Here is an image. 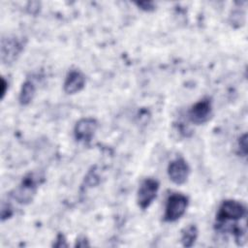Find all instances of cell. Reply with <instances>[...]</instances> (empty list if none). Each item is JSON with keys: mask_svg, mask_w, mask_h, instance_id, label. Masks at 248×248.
Here are the masks:
<instances>
[{"mask_svg": "<svg viewBox=\"0 0 248 248\" xmlns=\"http://www.w3.org/2000/svg\"><path fill=\"white\" fill-rule=\"evenodd\" d=\"M12 215H13L12 206L9 203H7V204L2 203V208H1V219H2V221L10 218Z\"/></svg>", "mask_w": 248, "mask_h": 248, "instance_id": "cell-13", "label": "cell"}, {"mask_svg": "<svg viewBox=\"0 0 248 248\" xmlns=\"http://www.w3.org/2000/svg\"><path fill=\"white\" fill-rule=\"evenodd\" d=\"M135 4L140 10L145 11V12H151L155 9V4H154V2H151V1H140V2H136Z\"/></svg>", "mask_w": 248, "mask_h": 248, "instance_id": "cell-12", "label": "cell"}, {"mask_svg": "<svg viewBox=\"0 0 248 248\" xmlns=\"http://www.w3.org/2000/svg\"><path fill=\"white\" fill-rule=\"evenodd\" d=\"M245 216L246 207L243 203L234 200H226L218 208L215 229L218 230L231 224L232 222H237L242 218H245Z\"/></svg>", "mask_w": 248, "mask_h": 248, "instance_id": "cell-2", "label": "cell"}, {"mask_svg": "<svg viewBox=\"0 0 248 248\" xmlns=\"http://www.w3.org/2000/svg\"><path fill=\"white\" fill-rule=\"evenodd\" d=\"M1 84H2V90H1V99L5 97V94L7 92V87H8V82L4 78H1Z\"/></svg>", "mask_w": 248, "mask_h": 248, "instance_id": "cell-17", "label": "cell"}, {"mask_svg": "<svg viewBox=\"0 0 248 248\" xmlns=\"http://www.w3.org/2000/svg\"><path fill=\"white\" fill-rule=\"evenodd\" d=\"M45 176L40 171H31L27 173L13 191V198L21 204L31 202L37 193L39 186L44 182Z\"/></svg>", "mask_w": 248, "mask_h": 248, "instance_id": "cell-1", "label": "cell"}, {"mask_svg": "<svg viewBox=\"0 0 248 248\" xmlns=\"http://www.w3.org/2000/svg\"><path fill=\"white\" fill-rule=\"evenodd\" d=\"M98 129V121L93 117L80 118L74 127L75 139L82 143H89Z\"/></svg>", "mask_w": 248, "mask_h": 248, "instance_id": "cell-5", "label": "cell"}, {"mask_svg": "<svg viewBox=\"0 0 248 248\" xmlns=\"http://www.w3.org/2000/svg\"><path fill=\"white\" fill-rule=\"evenodd\" d=\"M189 200L185 195L181 193L170 195L166 202L164 221L171 223L179 220L186 212Z\"/></svg>", "mask_w": 248, "mask_h": 248, "instance_id": "cell-3", "label": "cell"}, {"mask_svg": "<svg viewBox=\"0 0 248 248\" xmlns=\"http://www.w3.org/2000/svg\"><path fill=\"white\" fill-rule=\"evenodd\" d=\"M36 94V86L33 81L27 79L22 83V86L20 88L18 101L21 106H27L29 105L32 100L34 99V96Z\"/></svg>", "mask_w": 248, "mask_h": 248, "instance_id": "cell-10", "label": "cell"}, {"mask_svg": "<svg viewBox=\"0 0 248 248\" xmlns=\"http://www.w3.org/2000/svg\"><path fill=\"white\" fill-rule=\"evenodd\" d=\"M198 233H199V231L195 225L191 224V225L185 227L181 231L180 241H181L182 246H184V247L193 246L198 238Z\"/></svg>", "mask_w": 248, "mask_h": 248, "instance_id": "cell-11", "label": "cell"}, {"mask_svg": "<svg viewBox=\"0 0 248 248\" xmlns=\"http://www.w3.org/2000/svg\"><path fill=\"white\" fill-rule=\"evenodd\" d=\"M238 148L243 156H246L247 154V136L244 134L242 137L239 138L238 140Z\"/></svg>", "mask_w": 248, "mask_h": 248, "instance_id": "cell-14", "label": "cell"}, {"mask_svg": "<svg viewBox=\"0 0 248 248\" xmlns=\"http://www.w3.org/2000/svg\"><path fill=\"white\" fill-rule=\"evenodd\" d=\"M24 47L22 40L16 37L3 38L1 41V60L5 64L13 63Z\"/></svg>", "mask_w": 248, "mask_h": 248, "instance_id": "cell-6", "label": "cell"}, {"mask_svg": "<svg viewBox=\"0 0 248 248\" xmlns=\"http://www.w3.org/2000/svg\"><path fill=\"white\" fill-rule=\"evenodd\" d=\"M85 85V76L79 70H71L67 74L63 89L67 94H76L79 92Z\"/></svg>", "mask_w": 248, "mask_h": 248, "instance_id": "cell-9", "label": "cell"}, {"mask_svg": "<svg viewBox=\"0 0 248 248\" xmlns=\"http://www.w3.org/2000/svg\"><path fill=\"white\" fill-rule=\"evenodd\" d=\"M159 186V182L151 177L145 178L140 183L137 194V202L141 209H146L150 206L157 197Z\"/></svg>", "mask_w": 248, "mask_h": 248, "instance_id": "cell-4", "label": "cell"}, {"mask_svg": "<svg viewBox=\"0 0 248 248\" xmlns=\"http://www.w3.org/2000/svg\"><path fill=\"white\" fill-rule=\"evenodd\" d=\"M76 246L78 247H84V246H89L88 240L85 237H79L77 239V243Z\"/></svg>", "mask_w": 248, "mask_h": 248, "instance_id": "cell-16", "label": "cell"}, {"mask_svg": "<svg viewBox=\"0 0 248 248\" xmlns=\"http://www.w3.org/2000/svg\"><path fill=\"white\" fill-rule=\"evenodd\" d=\"M53 246H55V247H67L68 246V244L66 243V238L62 233H59L56 236V239H55V242L53 243Z\"/></svg>", "mask_w": 248, "mask_h": 248, "instance_id": "cell-15", "label": "cell"}, {"mask_svg": "<svg viewBox=\"0 0 248 248\" xmlns=\"http://www.w3.org/2000/svg\"><path fill=\"white\" fill-rule=\"evenodd\" d=\"M212 113V104L209 98H202L195 103L188 111V117L194 124L200 125L207 122Z\"/></svg>", "mask_w": 248, "mask_h": 248, "instance_id": "cell-7", "label": "cell"}, {"mask_svg": "<svg viewBox=\"0 0 248 248\" xmlns=\"http://www.w3.org/2000/svg\"><path fill=\"white\" fill-rule=\"evenodd\" d=\"M190 174V168L183 158L172 160L168 166V175L170 179L177 185L184 184Z\"/></svg>", "mask_w": 248, "mask_h": 248, "instance_id": "cell-8", "label": "cell"}]
</instances>
